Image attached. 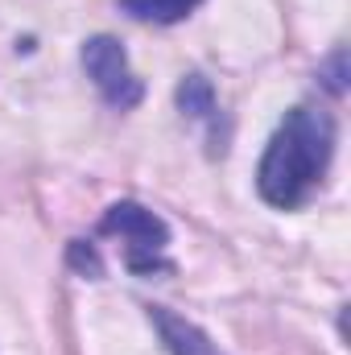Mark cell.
<instances>
[{"instance_id":"cell-1","label":"cell","mask_w":351,"mask_h":355,"mask_svg":"<svg viewBox=\"0 0 351 355\" xmlns=\"http://www.w3.org/2000/svg\"><path fill=\"white\" fill-rule=\"evenodd\" d=\"M335 157V116L323 107H293L277 124L261 166H257V190L268 207L293 211L310 198V190L327 178Z\"/></svg>"},{"instance_id":"cell-2","label":"cell","mask_w":351,"mask_h":355,"mask_svg":"<svg viewBox=\"0 0 351 355\" xmlns=\"http://www.w3.org/2000/svg\"><path fill=\"white\" fill-rule=\"evenodd\" d=\"M99 236H120L124 240V265L141 277L166 272V244H170V227L141 202H112L99 219Z\"/></svg>"},{"instance_id":"cell-3","label":"cell","mask_w":351,"mask_h":355,"mask_svg":"<svg viewBox=\"0 0 351 355\" xmlns=\"http://www.w3.org/2000/svg\"><path fill=\"white\" fill-rule=\"evenodd\" d=\"M83 71L95 83V91L103 95V103H112L120 112H128V107H137L145 99V83L132 75L124 46L116 37H108V33L91 37L87 46H83Z\"/></svg>"},{"instance_id":"cell-4","label":"cell","mask_w":351,"mask_h":355,"mask_svg":"<svg viewBox=\"0 0 351 355\" xmlns=\"http://www.w3.org/2000/svg\"><path fill=\"white\" fill-rule=\"evenodd\" d=\"M149 318L162 331V343L170 347V355H223L194 322L178 318L174 310H166V306H149Z\"/></svg>"},{"instance_id":"cell-5","label":"cell","mask_w":351,"mask_h":355,"mask_svg":"<svg viewBox=\"0 0 351 355\" xmlns=\"http://www.w3.org/2000/svg\"><path fill=\"white\" fill-rule=\"evenodd\" d=\"M178 107H182L190 120H207V124H211V141H215V149L223 153L219 132H215V124H219V99H215V87H211L203 75H186V79L178 83Z\"/></svg>"},{"instance_id":"cell-6","label":"cell","mask_w":351,"mask_h":355,"mask_svg":"<svg viewBox=\"0 0 351 355\" xmlns=\"http://www.w3.org/2000/svg\"><path fill=\"white\" fill-rule=\"evenodd\" d=\"M203 0H120V8L132 21H153V25H174L182 17H190Z\"/></svg>"},{"instance_id":"cell-7","label":"cell","mask_w":351,"mask_h":355,"mask_svg":"<svg viewBox=\"0 0 351 355\" xmlns=\"http://www.w3.org/2000/svg\"><path fill=\"white\" fill-rule=\"evenodd\" d=\"M71 265L79 268V272H87V277H99L103 272V261H99V252L83 244V240H71Z\"/></svg>"}]
</instances>
